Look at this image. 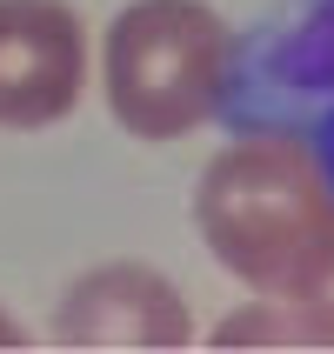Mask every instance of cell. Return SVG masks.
<instances>
[{
	"instance_id": "6da1fadb",
	"label": "cell",
	"mask_w": 334,
	"mask_h": 354,
	"mask_svg": "<svg viewBox=\"0 0 334 354\" xmlns=\"http://www.w3.org/2000/svg\"><path fill=\"white\" fill-rule=\"evenodd\" d=\"M194 227L234 281L254 295H288L334 241V187L295 134L248 127L207 160L194 187Z\"/></svg>"
},
{
	"instance_id": "7a4b0ae2",
	"label": "cell",
	"mask_w": 334,
	"mask_h": 354,
	"mask_svg": "<svg viewBox=\"0 0 334 354\" xmlns=\"http://www.w3.org/2000/svg\"><path fill=\"white\" fill-rule=\"evenodd\" d=\"M234 34L207 0H134L107 27V107L140 140H180L221 114Z\"/></svg>"
},
{
	"instance_id": "3957f363",
	"label": "cell",
	"mask_w": 334,
	"mask_h": 354,
	"mask_svg": "<svg viewBox=\"0 0 334 354\" xmlns=\"http://www.w3.org/2000/svg\"><path fill=\"white\" fill-rule=\"evenodd\" d=\"M221 114L234 120L241 134L248 127L295 134L321 160V174L334 187V0H321L301 27H288L268 47H254L241 67L228 54Z\"/></svg>"
},
{
	"instance_id": "277c9868",
	"label": "cell",
	"mask_w": 334,
	"mask_h": 354,
	"mask_svg": "<svg viewBox=\"0 0 334 354\" xmlns=\"http://www.w3.org/2000/svg\"><path fill=\"white\" fill-rule=\"evenodd\" d=\"M87 87V27L67 0H0V127H54Z\"/></svg>"
},
{
	"instance_id": "5b68a950",
	"label": "cell",
	"mask_w": 334,
	"mask_h": 354,
	"mask_svg": "<svg viewBox=\"0 0 334 354\" xmlns=\"http://www.w3.org/2000/svg\"><path fill=\"white\" fill-rule=\"evenodd\" d=\"M54 335L74 348H180L194 335V321H187V301L167 274L114 261V268H94L67 288Z\"/></svg>"
},
{
	"instance_id": "8992f818",
	"label": "cell",
	"mask_w": 334,
	"mask_h": 354,
	"mask_svg": "<svg viewBox=\"0 0 334 354\" xmlns=\"http://www.w3.org/2000/svg\"><path fill=\"white\" fill-rule=\"evenodd\" d=\"M281 301L295 308V341H334V241L308 261V274Z\"/></svg>"
},
{
	"instance_id": "52a82bcc",
	"label": "cell",
	"mask_w": 334,
	"mask_h": 354,
	"mask_svg": "<svg viewBox=\"0 0 334 354\" xmlns=\"http://www.w3.org/2000/svg\"><path fill=\"white\" fill-rule=\"evenodd\" d=\"M0 341H20V328H14V321H7V315H0Z\"/></svg>"
}]
</instances>
